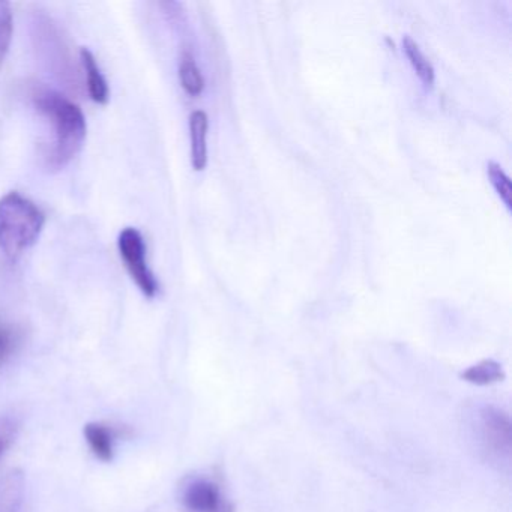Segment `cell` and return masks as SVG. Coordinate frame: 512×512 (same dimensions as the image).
Returning a JSON list of instances; mask_svg holds the SVG:
<instances>
[{
    "mask_svg": "<svg viewBox=\"0 0 512 512\" xmlns=\"http://www.w3.org/2000/svg\"><path fill=\"white\" fill-rule=\"evenodd\" d=\"M35 109L52 127V143L46 154L53 170L67 166L82 149L86 139V119L82 109L70 98L53 89L40 88L32 94Z\"/></svg>",
    "mask_w": 512,
    "mask_h": 512,
    "instance_id": "1",
    "label": "cell"
},
{
    "mask_svg": "<svg viewBox=\"0 0 512 512\" xmlns=\"http://www.w3.org/2000/svg\"><path fill=\"white\" fill-rule=\"evenodd\" d=\"M44 224L43 211L22 194L11 191L0 199V250L16 259L38 241Z\"/></svg>",
    "mask_w": 512,
    "mask_h": 512,
    "instance_id": "2",
    "label": "cell"
},
{
    "mask_svg": "<svg viewBox=\"0 0 512 512\" xmlns=\"http://www.w3.org/2000/svg\"><path fill=\"white\" fill-rule=\"evenodd\" d=\"M32 40L41 62L50 74L68 91H79V68L59 26L50 17L35 14L32 19Z\"/></svg>",
    "mask_w": 512,
    "mask_h": 512,
    "instance_id": "3",
    "label": "cell"
},
{
    "mask_svg": "<svg viewBox=\"0 0 512 512\" xmlns=\"http://www.w3.org/2000/svg\"><path fill=\"white\" fill-rule=\"evenodd\" d=\"M119 253L124 260L125 268L130 272L134 283L146 298H154L160 290L157 278L151 271L146 259V244L142 233L134 227L122 230L118 241Z\"/></svg>",
    "mask_w": 512,
    "mask_h": 512,
    "instance_id": "4",
    "label": "cell"
},
{
    "mask_svg": "<svg viewBox=\"0 0 512 512\" xmlns=\"http://www.w3.org/2000/svg\"><path fill=\"white\" fill-rule=\"evenodd\" d=\"M182 503L190 512H233L223 487L208 476H194L182 487Z\"/></svg>",
    "mask_w": 512,
    "mask_h": 512,
    "instance_id": "5",
    "label": "cell"
},
{
    "mask_svg": "<svg viewBox=\"0 0 512 512\" xmlns=\"http://www.w3.org/2000/svg\"><path fill=\"white\" fill-rule=\"evenodd\" d=\"M481 442L491 457L508 458L511 449V422L508 415L500 410L485 409L479 418Z\"/></svg>",
    "mask_w": 512,
    "mask_h": 512,
    "instance_id": "6",
    "label": "cell"
},
{
    "mask_svg": "<svg viewBox=\"0 0 512 512\" xmlns=\"http://www.w3.org/2000/svg\"><path fill=\"white\" fill-rule=\"evenodd\" d=\"M209 118L203 110H196L190 116L191 164L196 172L205 170L208 164Z\"/></svg>",
    "mask_w": 512,
    "mask_h": 512,
    "instance_id": "7",
    "label": "cell"
},
{
    "mask_svg": "<svg viewBox=\"0 0 512 512\" xmlns=\"http://www.w3.org/2000/svg\"><path fill=\"white\" fill-rule=\"evenodd\" d=\"M80 62H82L83 73L88 83L89 97L98 104L109 103L110 91L103 73H101L100 65L95 59L94 53L88 49L80 50Z\"/></svg>",
    "mask_w": 512,
    "mask_h": 512,
    "instance_id": "8",
    "label": "cell"
},
{
    "mask_svg": "<svg viewBox=\"0 0 512 512\" xmlns=\"http://www.w3.org/2000/svg\"><path fill=\"white\" fill-rule=\"evenodd\" d=\"M86 442L98 460L110 463L115 457V434L101 422H89L83 428Z\"/></svg>",
    "mask_w": 512,
    "mask_h": 512,
    "instance_id": "9",
    "label": "cell"
},
{
    "mask_svg": "<svg viewBox=\"0 0 512 512\" xmlns=\"http://www.w3.org/2000/svg\"><path fill=\"white\" fill-rule=\"evenodd\" d=\"M461 379L473 385L487 386L505 379L502 365L493 359H484L461 373Z\"/></svg>",
    "mask_w": 512,
    "mask_h": 512,
    "instance_id": "10",
    "label": "cell"
},
{
    "mask_svg": "<svg viewBox=\"0 0 512 512\" xmlns=\"http://www.w3.org/2000/svg\"><path fill=\"white\" fill-rule=\"evenodd\" d=\"M403 50L404 53H406L407 59H409L413 70L418 74L419 79H421L427 86L433 85L434 79H436L433 65L428 61L427 56L422 53L421 47L418 46V43L413 41L412 37H409V35H406V37L403 38Z\"/></svg>",
    "mask_w": 512,
    "mask_h": 512,
    "instance_id": "11",
    "label": "cell"
},
{
    "mask_svg": "<svg viewBox=\"0 0 512 512\" xmlns=\"http://www.w3.org/2000/svg\"><path fill=\"white\" fill-rule=\"evenodd\" d=\"M179 80H181L184 91L193 95V97L202 94L203 89H205V79H203L202 71L199 70L190 53H185L182 56L181 64H179Z\"/></svg>",
    "mask_w": 512,
    "mask_h": 512,
    "instance_id": "12",
    "label": "cell"
},
{
    "mask_svg": "<svg viewBox=\"0 0 512 512\" xmlns=\"http://www.w3.org/2000/svg\"><path fill=\"white\" fill-rule=\"evenodd\" d=\"M13 10L11 5L0 0V62L7 58L13 40Z\"/></svg>",
    "mask_w": 512,
    "mask_h": 512,
    "instance_id": "13",
    "label": "cell"
},
{
    "mask_svg": "<svg viewBox=\"0 0 512 512\" xmlns=\"http://www.w3.org/2000/svg\"><path fill=\"white\" fill-rule=\"evenodd\" d=\"M488 178L493 185L496 193L499 194L500 200L505 203L506 208L511 209V179L508 178L502 167L496 163H488Z\"/></svg>",
    "mask_w": 512,
    "mask_h": 512,
    "instance_id": "14",
    "label": "cell"
},
{
    "mask_svg": "<svg viewBox=\"0 0 512 512\" xmlns=\"http://www.w3.org/2000/svg\"><path fill=\"white\" fill-rule=\"evenodd\" d=\"M19 334L13 326L0 322V367L10 361L19 346Z\"/></svg>",
    "mask_w": 512,
    "mask_h": 512,
    "instance_id": "15",
    "label": "cell"
},
{
    "mask_svg": "<svg viewBox=\"0 0 512 512\" xmlns=\"http://www.w3.org/2000/svg\"><path fill=\"white\" fill-rule=\"evenodd\" d=\"M17 431H19V425L16 419L7 415L0 416V458L4 457L5 452L13 445Z\"/></svg>",
    "mask_w": 512,
    "mask_h": 512,
    "instance_id": "16",
    "label": "cell"
}]
</instances>
